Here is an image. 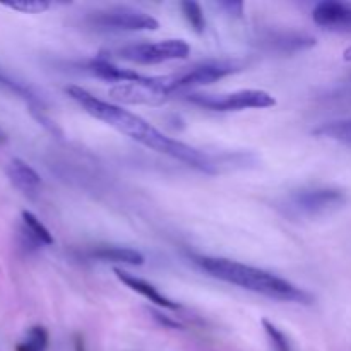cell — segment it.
I'll use <instances>...</instances> for the list:
<instances>
[{
    "label": "cell",
    "instance_id": "1",
    "mask_svg": "<svg viewBox=\"0 0 351 351\" xmlns=\"http://www.w3.org/2000/svg\"><path fill=\"white\" fill-rule=\"evenodd\" d=\"M65 91L79 106H82L86 113L95 117L96 120H101L103 123L119 130L120 134L130 137L136 143L143 144V146L149 147V149L156 151V153L165 154V156L182 161V163L189 165V167L195 168L199 171H204V173L215 175L218 171L215 161L208 154L189 146V144L182 143V141L165 136L161 130L151 125L143 117L136 115V113L129 112V110H123L119 105L103 101V99L96 98L95 95L86 91L81 86H69Z\"/></svg>",
    "mask_w": 351,
    "mask_h": 351
},
{
    "label": "cell",
    "instance_id": "2",
    "mask_svg": "<svg viewBox=\"0 0 351 351\" xmlns=\"http://www.w3.org/2000/svg\"><path fill=\"white\" fill-rule=\"evenodd\" d=\"M195 264L216 280L235 285V287L254 291V293H259L263 297L280 302H290V304H312V295H308L307 291L298 288L291 281L259 269V267L247 266L239 261L225 259V257L209 256H197Z\"/></svg>",
    "mask_w": 351,
    "mask_h": 351
},
{
    "label": "cell",
    "instance_id": "3",
    "mask_svg": "<svg viewBox=\"0 0 351 351\" xmlns=\"http://www.w3.org/2000/svg\"><path fill=\"white\" fill-rule=\"evenodd\" d=\"M191 53V45L185 40L170 38L156 43H134L117 50V57L139 65H156L170 60H184Z\"/></svg>",
    "mask_w": 351,
    "mask_h": 351
},
{
    "label": "cell",
    "instance_id": "4",
    "mask_svg": "<svg viewBox=\"0 0 351 351\" xmlns=\"http://www.w3.org/2000/svg\"><path fill=\"white\" fill-rule=\"evenodd\" d=\"M187 99L213 112H240L250 108H271L276 105V98L263 89H242L223 96L189 95Z\"/></svg>",
    "mask_w": 351,
    "mask_h": 351
},
{
    "label": "cell",
    "instance_id": "5",
    "mask_svg": "<svg viewBox=\"0 0 351 351\" xmlns=\"http://www.w3.org/2000/svg\"><path fill=\"white\" fill-rule=\"evenodd\" d=\"M89 24L103 31H154L160 23L149 14L132 7H108L89 16Z\"/></svg>",
    "mask_w": 351,
    "mask_h": 351
},
{
    "label": "cell",
    "instance_id": "6",
    "mask_svg": "<svg viewBox=\"0 0 351 351\" xmlns=\"http://www.w3.org/2000/svg\"><path fill=\"white\" fill-rule=\"evenodd\" d=\"M110 96L117 101L129 103V105H160L171 96L168 89V77H146L143 81L120 82L110 89Z\"/></svg>",
    "mask_w": 351,
    "mask_h": 351
},
{
    "label": "cell",
    "instance_id": "7",
    "mask_svg": "<svg viewBox=\"0 0 351 351\" xmlns=\"http://www.w3.org/2000/svg\"><path fill=\"white\" fill-rule=\"evenodd\" d=\"M346 195L339 189L317 187L293 192L288 197V208L302 216H324L345 206Z\"/></svg>",
    "mask_w": 351,
    "mask_h": 351
},
{
    "label": "cell",
    "instance_id": "8",
    "mask_svg": "<svg viewBox=\"0 0 351 351\" xmlns=\"http://www.w3.org/2000/svg\"><path fill=\"white\" fill-rule=\"evenodd\" d=\"M237 71L240 69L233 62H204V64H197L187 71L178 72V74L168 75V89L173 95L175 91L208 86L218 82L226 75L235 74Z\"/></svg>",
    "mask_w": 351,
    "mask_h": 351
},
{
    "label": "cell",
    "instance_id": "9",
    "mask_svg": "<svg viewBox=\"0 0 351 351\" xmlns=\"http://www.w3.org/2000/svg\"><path fill=\"white\" fill-rule=\"evenodd\" d=\"M314 23L324 29L351 31V2L324 0L314 7Z\"/></svg>",
    "mask_w": 351,
    "mask_h": 351
},
{
    "label": "cell",
    "instance_id": "10",
    "mask_svg": "<svg viewBox=\"0 0 351 351\" xmlns=\"http://www.w3.org/2000/svg\"><path fill=\"white\" fill-rule=\"evenodd\" d=\"M113 273L117 274V278H119V280L122 281L127 288H130L132 291L139 293L141 297H144L146 300H149L151 304L158 305L160 308H167V311H178V308H180V304L173 302L171 298L165 297V295L161 293V291L158 290L154 285H151L149 281L141 280V278H137L136 274L127 273V271L120 269V267H115V269H113Z\"/></svg>",
    "mask_w": 351,
    "mask_h": 351
},
{
    "label": "cell",
    "instance_id": "11",
    "mask_svg": "<svg viewBox=\"0 0 351 351\" xmlns=\"http://www.w3.org/2000/svg\"><path fill=\"white\" fill-rule=\"evenodd\" d=\"M7 175H9L14 187H17L27 195L36 194L38 189L41 187V177L38 175V171L19 158H14L10 161L9 167H7Z\"/></svg>",
    "mask_w": 351,
    "mask_h": 351
},
{
    "label": "cell",
    "instance_id": "12",
    "mask_svg": "<svg viewBox=\"0 0 351 351\" xmlns=\"http://www.w3.org/2000/svg\"><path fill=\"white\" fill-rule=\"evenodd\" d=\"M89 71L99 79H105V81H113V82H134V81H143L146 75L139 74L136 71H130V69L119 67L117 64H113L112 60L105 57H98L89 64Z\"/></svg>",
    "mask_w": 351,
    "mask_h": 351
},
{
    "label": "cell",
    "instance_id": "13",
    "mask_svg": "<svg viewBox=\"0 0 351 351\" xmlns=\"http://www.w3.org/2000/svg\"><path fill=\"white\" fill-rule=\"evenodd\" d=\"M91 256L101 263L127 264V266H143L144 264L143 254L136 249H130V247L103 245L93 250Z\"/></svg>",
    "mask_w": 351,
    "mask_h": 351
},
{
    "label": "cell",
    "instance_id": "14",
    "mask_svg": "<svg viewBox=\"0 0 351 351\" xmlns=\"http://www.w3.org/2000/svg\"><path fill=\"white\" fill-rule=\"evenodd\" d=\"M271 43V47H274L280 51H298V50H307L315 45V38L308 36L304 33H281V34H273V36L267 40Z\"/></svg>",
    "mask_w": 351,
    "mask_h": 351
},
{
    "label": "cell",
    "instance_id": "15",
    "mask_svg": "<svg viewBox=\"0 0 351 351\" xmlns=\"http://www.w3.org/2000/svg\"><path fill=\"white\" fill-rule=\"evenodd\" d=\"M21 218H23L26 233L29 235V239L33 240L34 243H38V245H51V243H53V235L50 233V230H48L33 213L23 211Z\"/></svg>",
    "mask_w": 351,
    "mask_h": 351
},
{
    "label": "cell",
    "instance_id": "16",
    "mask_svg": "<svg viewBox=\"0 0 351 351\" xmlns=\"http://www.w3.org/2000/svg\"><path fill=\"white\" fill-rule=\"evenodd\" d=\"M48 331L43 326H33L26 332L23 341L16 346V351H47Z\"/></svg>",
    "mask_w": 351,
    "mask_h": 351
},
{
    "label": "cell",
    "instance_id": "17",
    "mask_svg": "<svg viewBox=\"0 0 351 351\" xmlns=\"http://www.w3.org/2000/svg\"><path fill=\"white\" fill-rule=\"evenodd\" d=\"M315 136L329 137V139L341 141L351 144V120H339V122H329L314 130Z\"/></svg>",
    "mask_w": 351,
    "mask_h": 351
},
{
    "label": "cell",
    "instance_id": "18",
    "mask_svg": "<svg viewBox=\"0 0 351 351\" xmlns=\"http://www.w3.org/2000/svg\"><path fill=\"white\" fill-rule=\"evenodd\" d=\"M180 9H182V14H184L185 21L191 24L192 29L199 34L204 33L206 17H204V12H202V7L199 5L197 2H191V0H187V2L180 3Z\"/></svg>",
    "mask_w": 351,
    "mask_h": 351
},
{
    "label": "cell",
    "instance_id": "19",
    "mask_svg": "<svg viewBox=\"0 0 351 351\" xmlns=\"http://www.w3.org/2000/svg\"><path fill=\"white\" fill-rule=\"evenodd\" d=\"M2 5L17 12L41 14L50 7V3L47 0H12V2H2Z\"/></svg>",
    "mask_w": 351,
    "mask_h": 351
},
{
    "label": "cell",
    "instance_id": "20",
    "mask_svg": "<svg viewBox=\"0 0 351 351\" xmlns=\"http://www.w3.org/2000/svg\"><path fill=\"white\" fill-rule=\"evenodd\" d=\"M263 328L264 331H266L274 351H291L290 341H288V338L285 336V332L281 331L280 328H276V326L271 321H267V319H263Z\"/></svg>",
    "mask_w": 351,
    "mask_h": 351
},
{
    "label": "cell",
    "instance_id": "21",
    "mask_svg": "<svg viewBox=\"0 0 351 351\" xmlns=\"http://www.w3.org/2000/svg\"><path fill=\"white\" fill-rule=\"evenodd\" d=\"M218 7L230 16L240 17L243 14V2H219Z\"/></svg>",
    "mask_w": 351,
    "mask_h": 351
},
{
    "label": "cell",
    "instance_id": "22",
    "mask_svg": "<svg viewBox=\"0 0 351 351\" xmlns=\"http://www.w3.org/2000/svg\"><path fill=\"white\" fill-rule=\"evenodd\" d=\"M74 351H86L84 336L82 335H74Z\"/></svg>",
    "mask_w": 351,
    "mask_h": 351
},
{
    "label": "cell",
    "instance_id": "23",
    "mask_svg": "<svg viewBox=\"0 0 351 351\" xmlns=\"http://www.w3.org/2000/svg\"><path fill=\"white\" fill-rule=\"evenodd\" d=\"M343 58H345L346 62H351V47L346 48L345 53H343Z\"/></svg>",
    "mask_w": 351,
    "mask_h": 351
},
{
    "label": "cell",
    "instance_id": "24",
    "mask_svg": "<svg viewBox=\"0 0 351 351\" xmlns=\"http://www.w3.org/2000/svg\"><path fill=\"white\" fill-rule=\"evenodd\" d=\"M5 139H7L5 132H3V130L0 129V144H3V143H5Z\"/></svg>",
    "mask_w": 351,
    "mask_h": 351
}]
</instances>
